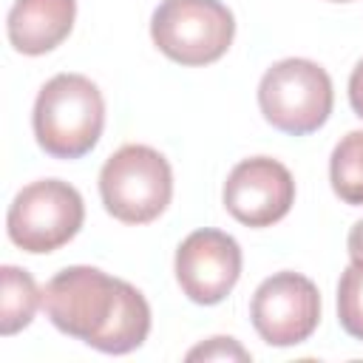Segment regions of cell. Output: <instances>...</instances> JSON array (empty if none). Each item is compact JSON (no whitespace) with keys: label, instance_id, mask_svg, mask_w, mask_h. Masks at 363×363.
<instances>
[{"label":"cell","instance_id":"cell-14","mask_svg":"<svg viewBox=\"0 0 363 363\" xmlns=\"http://www.w3.org/2000/svg\"><path fill=\"white\" fill-rule=\"evenodd\" d=\"M187 360H250V352L241 349L233 337H213L210 343L190 349Z\"/></svg>","mask_w":363,"mask_h":363},{"label":"cell","instance_id":"cell-3","mask_svg":"<svg viewBox=\"0 0 363 363\" xmlns=\"http://www.w3.org/2000/svg\"><path fill=\"white\" fill-rule=\"evenodd\" d=\"M99 196L116 221L147 224L159 218L170 204V164L159 150L147 145H125L102 164Z\"/></svg>","mask_w":363,"mask_h":363},{"label":"cell","instance_id":"cell-17","mask_svg":"<svg viewBox=\"0 0 363 363\" xmlns=\"http://www.w3.org/2000/svg\"><path fill=\"white\" fill-rule=\"evenodd\" d=\"M332 3H349V0H332Z\"/></svg>","mask_w":363,"mask_h":363},{"label":"cell","instance_id":"cell-11","mask_svg":"<svg viewBox=\"0 0 363 363\" xmlns=\"http://www.w3.org/2000/svg\"><path fill=\"white\" fill-rule=\"evenodd\" d=\"M3 306H0V335H14L31 323L37 306L43 303V292L34 278L20 267H3Z\"/></svg>","mask_w":363,"mask_h":363},{"label":"cell","instance_id":"cell-13","mask_svg":"<svg viewBox=\"0 0 363 363\" xmlns=\"http://www.w3.org/2000/svg\"><path fill=\"white\" fill-rule=\"evenodd\" d=\"M337 318H340V326L352 337L363 340V267L360 264H349L340 275Z\"/></svg>","mask_w":363,"mask_h":363},{"label":"cell","instance_id":"cell-15","mask_svg":"<svg viewBox=\"0 0 363 363\" xmlns=\"http://www.w3.org/2000/svg\"><path fill=\"white\" fill-rule=\"evenodd\" d=\"M349 102H352L354 113L363 119V60L354 65V71L349 77Z\"/></svg>","mask_w":363,"mask_h":363},{"label":"cell","instance_id":"cell-10","mask_svg":"<svg viewBox=\"0 0 363 363\" xmlns=\"http://www.w3.org/2000/svg\"><path fill=\"white\" fill-rule=\"evenodd\" d=\"M74 0H14L6 31L9 43L28 57H40L57 48L74 28Z\"/></svg>","mask_w":363,"mask_h":363},{"label":"cell","instance_id":"cell-2","mask_svg":"<svg viewBox=\"0 0 363 363\" xmlns=\"http://www.w3.org/2000/svg\"><path fill=\"white\" fill-rule=\"evenodd\" d=\"M31 119L37 145L48 156L79 159L99 142L105 102L88 77L57 74L40 88Z\"/></svg>","mask_w":363,"mask_h":363},{"label":"cell","instance_id":"cell-1","mask_svg":"<svg viewBox=\"0 0 363 363\" xmlns=\"http://www.w3.org/2000/svg\"><path fill=\"white\" fill-rule=\"evenodd\" d=\"M43 309L60 332L108 354L139 349L150 332L145 295L96 267L57 272L43 286Z\"/></svg>","mask_w":363,"mask_h":363},{"label":"cell","instance_id":"cell-9","mask_svg":"<svg viewBox=\"0 0 363 363\" xmlns=\"http://www.w3.org/2000/svg\"><path fill=\"white\" fill-rule=\"evenodd\" d=\"M241 275V247L221 230H196L176 250V281L193 303L224 301Z\"/></svg>","mask_w":363,"mask_h":363},{"label":"cell","instance_id":"cell-6","mask_svg":"<svg viewBox=\"0 0 363 363\" xmlns=\"http://www.w3.org/2000/svg\"><path fill=\"white\" fill-rule=\"evenodd\" d=\"M85 218L82 196L60 179H43L26 184L6 216L9 238L26 252H54L68 244Z\"/></svg>","mask_w":363,"mask_h":363},{"label":"cell","instance_id":"cell-12","mask_svg":"<svg viewBox=\"0 0 363 363\" xmlns=\"http://www.w3.org/2000/svg\"><path fill=\"white\" fill-rule=\"evenodd\" d=\"M332 190L346 204H363V130H349L329 159Z\"/></svg>","mask_w":363,"mask_h":363},{"label":"cell","instance_id":"cell-5","mask_svg":"<svg viewBox=\"0 0 363 363\" xmlns=\"http://www.w3.org/2000/svg\"><path fill=\"white\" fill-rule=\"evenodd\" d=\"M332 79L329 74L301 57L275 62L258 85V105L264 119L292 136L318 130L332 113Z\"/></svg>","mask_w":363,"mask_h":363},{"label":"cell","instance_id":"cell-7","mask_svg":"<svg viewBox=\"0 0 363 363\" xmlns=\"http://www.w3.org/2000/svg\"><path fill=\"white\" fill-rule=\"evenodd\" d=\"M250 315L269 346L303 343L320 320L318 286L298 272H275L255 289Z\"/></svg>","mask_w":363,"mask_h":363},{"label":"cell","instance_id":"cell-8","mask_svg":"<svg viewBox=\"0 0 363 363\" xmlns=\"http://www.w3.org/2000/svg\"><path fill=\"white\" fill-rule=\"evenodd\" d=\"M295 201L292 173L269 156L238 162L224 182L227 213L247 227H269L281 221Z\"/></svg>","mask_w":363,"mask_h":363},{"label":"cell","instance_id":"cell-4","mask_svg":"<svg viewBox=\"0 0 363 363\" xmlns=\"http://www.w3.org/2000/svg\"><path fill=\"white\" fill-rule=\"evenodd\" d=\"M235 20L221 0H162L150 20L156 48L179 65H210L233 43Z\"/></svg>","mask_w":363,"mask_h":363},{"label":"cell","instance_id":"cell-16","mask_svg":"<svg viewBox=\"0 0 363 363\" xmlns=\"http://www.w3.org/2000/svg\"><path fill=\"white\" fill-rule=\"evenodd\" d=\"M346 247H349V258H352V264H360V267H363V218L352 227Z\"/></svg>","mask_w":363,"mask_h":363}]
</instances>
